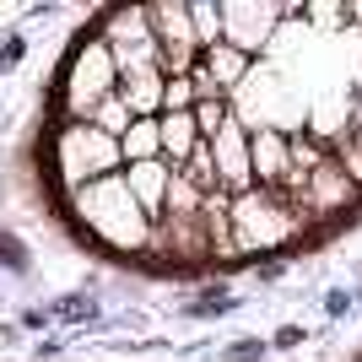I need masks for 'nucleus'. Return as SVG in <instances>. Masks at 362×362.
<instances>
[{
  "mask_svg": "<svg viewBox=\"0 0 362 362\" xmlns=\"http://www.w3.org/2000/svg\"><path fill=\"white\" fill-rule=\"evenodd\" d=\"M146 22H151V38L163 49L157 71L163 76H189L200 65V49H195V28H189V6L184 0H157L146 6Z\"/></svg>",
  "mask_w": 362,
  "mask_h": 362,
  "instance_id": "423d86ee",
  "label": "nucleus"
},
{
  "mask_svg": "<svg viewBox=\"0 0 362 362\" xmlns=\"http://www.w3.org/2000/svg\"><path fill=\"white\" fill-rule=\"evenodd\" d=\"M308 22H314V28H351V16L341 11V6H308V11H303V28H308Z\"/></svg>",
  "mask_w": 362,
  "mask_h": 362,
  "instance_id": "412c9836",
  "label": "nucleus"
},
{
  "mask_svg": "<svg viewBox=\"0 0 362 362\" xmlns=\"http://www.w3.org/2000/svg\"><path fill=\"white\" fill-rule=\"evenodd\" d=\"M173 173H179L189 189H200V195H216V163H211V146H206V141H200V146L184 157V168H173Z\"/></svg>",
  "mask_w": 362,
  "mask_h": 362,
  "instance_id": "dca6fc26",
  "label": "nucleus"
},
{
  "mask_svg": "<svg viewBox=\"0 0 362 362\" xmlns=\"http://www.w3.org/2000/svg\"><path fill=\"white\" fill-rule=\"evenodd\" d=\"M119 173H124L130 200H136L151 222H163V200H168V184H173V168H168L163 157H151V163H130V168H119Z\"/></svg>",
  "mask_w": 362,
  "mask_h": 362,
  "instance_id": "9d476101",
  "label": "nucleus"
},
{
  "mask_svg": "<svg viewBox=\"0 0 362 362\" xmlns=\"http://www.w3.org/2000/svg\"><path fill=\"white\" fill-rule=\"evenodd\" d=\"M211 163H216V189L222 195H243V189H259L255 173H249V124L238 114H227V124L216 130L211 141Z\"/></svg>",
  "mask_w": 362,
  "mask_h": 362,
  "instance_id": "6e6552de",
  "label": "nucleus"
},
{
  "mask_svg": "<svg viewBox=\"0 0 362 362\" xmlns=\"http://www.w3.org/2000/svg\"><path fill=\"white\" fill-rule=\"evenodd\" d=\"M65 206H71V216L92 233V243H103L108 255H146L151 216L130 200L124 173H108V179H98V184H87V189L65 195Z\"/></svg>",
  "mask_w": 362,
  "mask_h": 362,
  "instance_id": "f257e3e1",
  "label": "nucleus"
},
{
  "mask_svg": "<svg viewBox=\"0 0 362 362\" xmlns=\"http://www.w3.org/2000/svg\"><path fill=\"white\" fill-rule=\"evenodd\" d=\"M114 92H119V65L108 54V44L98 33L76 38V49L65 54V71H60V114H65V124H87Z\"/></svg>",
  "mask_w": 362,
  "mask_h": 362,
  "instance_id": "7ed1b4c3",
  "label": "nucleus"
},
{
  "mask_svg": "<svg viewBox=\"0 0 362 362\" xmlns=\"http://www.w3.org/2000/svg\"><path fill=\"white\" fill-rule=\"evenodd\" d=\"M49 168H54L65 195H76V189L108 179V173H119V141H108L98 124H65L60 119V130L49 136Z\"/></svg>",
  "mask_w": 362,
  "mask_h": 362,
  "instance_id": "20e7f679",
  "label": "nucleus"
},
{
  "mask_svg": "<svg viewBox=\"0 0 362 362\" xmlns=\"http://www.w3.org/2000/svg\"><path fill=\"white\" fill-rule=\"evenodd\" d=\"M303 233H308V222H303L281 195H271V189H243V195H233V255L238 259L281 255Z\"/></svg>",
  "mask_w": 362,
  "mask_h": 362,
  "instance_id": "f03ea898",
  "label": "nucleus"
},
{
  "mask_svg": "<svg viewBox=\"0 0 362 362\" xmlns=\"http://www.w3.org/2000/svg\"><path fill=\"white\" fill-rule=\"evenodd\" d=\"M189 28H195V49L206 54V49L222 44V6L216 0H195L189 6Z\"/></svg>",
  "mask_w": 362,
  "mask_h": 362,
  "instance_id": "f3484780",
  "label": "nucleus"
},
{
  "mask_svg": "<svg viewBox=\"0 0 362 362\" xmlns=\"http://www.w3.org/2000/svg\"><path fill=\"white\" fill-rule=\"evenodd\" d=\"M249 173H255V184L271 189V195L287 189V173H292L287 130H271V124H255V130H249Z\"/></svg>",
  "mask_w": 362,
  "mask_h": 362,
  "instance_id": "1a4fd4ad",
  "label": "nucleus"
},
{
  "mask_svg": "<svg viewBox=\"0 0 362 362\" xmlns=\"http://www.w3.org/2000/svg\"><path fill=\"white\" fill-rule=\"evenodd\" d=\"M87 124H98V130H103L108 141H119L124 130H130V124H136V114H130V108H124V98H119V92H114V98H108V103L98 108V114H92Z\"/></svg>",
  "mask_w": 362,
  "mask_h": 362,
  "instance_id": "a211bd4d",
  "label": "nucleus"
},
{
  "mask_svg": "<svg viewBox=\"0 0 362 362\" xmlns=\"http://www.w3.org/2000/svg\"><path fill=\"white\" fill-rule=\"evenodd\" d=\"M200 227H206V249H211V259H238L233 255V195H206V206H200Z\"/></svg>",
  "mask_w": 362,
  "mask_h": 362,
  "instance_id": "9b49d317",
  "label": "nucleus"
},
{
  "mask_svg": "<svg viewBox=\"0 0 362 362\" xmlns=\"http://www.w3.org/2000/svg\"><path fill=\"white\" fill-rule=\"evenodd\" d=\"M189 114H195V130H200V141H211L216 130L227 124V114H233V108H227V98H211V103H195Z\"/></svg>",
  "mask_w": 362,
  "mask_h": 362,
  "instance_id": "aec40b11",
  "label": "nucleus"
},
{
  "mask_svg": "<svg viewBox=\"0 0 362 362\" xmlns=\"http://www.w3.org/2000/svg\"><path fill=\"white\" fill-rule=\"evenodd\" d=\"M163 81H168L163 71H130V76H119L124 108H130L136 119H157V114H163Z\"/></svg>",
  "mask_w": 362,
  "mask_h": 362,
  "instance_id": "f8f14e48",
  "label": "nucleus"
},
{
  "mask_svg": "<svg viewBox=\"0 0 362 362\" xmlns=\"http://www.w3.org/2000/svg\"><path fill=\"white\" fill-rule=\"evenodd\" d=\"M259 351H265V341H233V351H227V362H255Z\"/></svg>",
  "mask_w": 362,
  "mask_h": 362,
  "instance_id": "4be33fe9",
  "label": "nucleus"
},
{
  "mask_svg": "<svg viewBox=\"0 0 362 362\" xmlns=\"http://www.w3.org/2000/svg\"><path fill=\"white\" fill-rule=\"evenodd\" d=\"M157 130H163V163L168 168H184V157L200 146L195 114H157Z\"/></svg>",
  "mask_w": 362,
  "mask_h": 362,
  "instance_id": "4468645a",
  "label": "nucleus"
},
{
  "mask_svg": "<svg viewBox=\"0 0 362 362\" xmlns=\"http://www.w3.org/2000/svg\"><path fill=\"white\" fill-rule=\"evenodd\" d=\"M151 157H163V130H157V119H136V124L119 136V168L151 163Z\"/></svg>",
  "mask_w": 362,
  "mask_h": 362,
  "instance_id": "2eb2a0df",
  "label": "nucleus"
},
{
  "mask_svg": "<svg viewBox=\"0 0 362 362\" xmlns=\"http://www.w3.org/2000/svg\"><path fill=\"white\" fill-rule=\"evenodd\" d=\"M281 16H287V6H255V0H233V6H222V44H233L238 54L259 60V54L276 44Z\"/></svg>",
  "mask_w": 362,
  "mask_h": 362,
  "instance_id": "0eeeda50",
  "label": "nucleus"
},
{
  "mask_svg": "<svg viewBox=\"0 0 362 362\" xmlns=\"http://www.w3.org/2000/svg\"><path fill=\"white\" fill-rule=\"evenodd\" d=\"M98 38L108 44L119 76L157 71V60H163V49L151 38V22H146V6H114V11H103L98 16Z\"/></svg>",
  "mask_w": 362,
  "mask_h": 362,
  "instance_id": "39448f33",
  "label": "nucleus"
},
{
  "mask_svg": "<svg viewBox=\"0 0 362 362\" xmlns=\"http://www.w3.org/2000/svg\"><path fill=\"white\" fill-rule=\"evenodd\" d=\"M200 71L216 81V92H222V98H233V92L243 87V76L255 71V60H249V54H238L233 44H216V49H206V54H200Z\"/></svg>",
  "mask_w": 362,
  "mask_h": 362,
  "instance_id": "ddd939ff",
  "label": "nucleus"
},
{
  "mask_svg": "<svg viewBox=\"0 0 362 362\" xmlns=\"http://www.w3.org/2000/svg\"><path fill=\"white\" fill-rule=\"evenodd\" d=\"M330 157L341 163V173H346V179L362 189V141L351 136V124H346V130H341V136L330 141Z\"/></svg>",
  "mask_w": 362,
  "mask_h": 362,
  "instance_id": "6ab92c4d",
  "label": "nucleus"
}]
</instances>
